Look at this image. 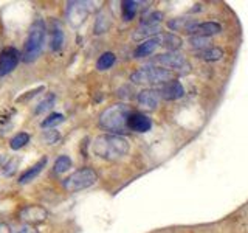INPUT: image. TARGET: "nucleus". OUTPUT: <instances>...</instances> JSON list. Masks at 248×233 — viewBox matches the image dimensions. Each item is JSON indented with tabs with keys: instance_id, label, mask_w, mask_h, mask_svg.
Returning <instances> with one entry per match:
<instances>
[{
	"instance_id": "obj_16",
	"label": "nucleus",
	"mask_w": 248,
	"mask_h": 233,
	"mask_svg": "<svg viewBox=\"0 0 248 233\" xmlns=\"http://www.w3.org/2000/svg\"><path fill=\"white\" fill-rule=\"evenodd\" d=\"M157 41H158V45L165 47L169 51H177V49H180L183 44L182 39L172 33H161L157 36Z\"/></svg>"
},
{
	"instance_id": "obj_33",
	"label": "nucleus",
	"mask_w": 248,
	"mask_h": 233,
	"mask_svg": "<svg viewBox=\"0 0 248 233\" xmlns=\"http://www.w3.org/2000/svg\"><path fill=\"white\" fill-rule=\"evenodd\" d=\"M0 233H11V230L6 224H0Z\"/></svg>"
},
{
	"instance_id": "obj_4",
	"label": "nucleus",
	"mask_w": 248,
	"mask_h": 233,
	"mask_svg": "<svg viewBox=\"0 0 248 233\" xmlns=\"http://www.w3.org/2000/svg\"><path fill=\"white\" fill-rule=\"evenodd\" d=\"M130 81L135 84H166L172 81V72L163 67L146 66L132 73Z\"/></svg>"
},
{
	"instance_id": "obj_3",
	"label": "nucleus",
	"mask_w": 248,
	"mask_h": 233,
	"mask_svg": "<svg viewBox=\"0 0 248 233\" xmlns=\"http://www.w3.org/2000/svg\"><path fill=\"white\" fill-rule=\"evenodd\" d=\"M44 37H45L44 22L36 20L33 25L30 27L28 37L25 41V47H23V53H22L23 62H34L39 58V54H41V51H42Z\"/></svg>"
},
{
	"instance_id": "obj_26",
	"label": "nucleus",
	"mask_w": 248,
	"mask_h": 233,
	"mask_svg": "<svg viewBox=\"0 0 248 233\" xmlns=\"http://www.w3.org/2000/svg\"><path fill=\"white\" fill-rule=\"evenodd\" d=\"M54 101H56V95L54 93H50V95H46L41 103L37 104V107H36V114L39 115V114H45V112H48L50 109L53 107V104H54Z\"/></svg>"
},
{
	"instance_id": "obj_5",
	"label": "nucleus",
	"mask_w": 248,
	"mask_h": 233,
	"mask_svg": "<svg viewBox=\"0 0 248 233\" xmlns=\"http://www.w3.org/2000/svg\"><path fill=\"white\" fill-rule=\"evenodd\" d=\"M98 182V174L96 171L93 168H81V169H76L75 173H72L68 177L64 179V188L68 193H76V191H81L85 188H90Z\"/></svg>"
},
{
	"instance_id": "obj_28",
	"label": "nucleus",
	"mask_w": 248,
	"mask_h": 233,
	"mask_svg": "<svg viewBox=\"0 0 248 233\" xmlns=\"http://www.w3.org/2000/svg\"><path fill=\"white\" fill-rule=\"evenodd\" d=\"M64 42H65L64 33H62L61 28H56L53 31V34H51V50L53 51H59L62 49V45H64Z\"/></svg>"
},
{
	"instance_id": "obj_20",
	"label": "nucleus",
	"mask_w": 248,
	"mask_h": 233,
	"mask_svg": "<svg viewBox=\"0 0 248 233\" xmlns=\"http://www.w3.org/2000/svg\"><path fill=\"white\" fill-rule=\"evenodd\" d=\"M115 61H116L115 54L112 51H106V53H103L98 58V61H96V68L99 70V72H103V70H108V68H110L115 64Z\"/></svg>"
},
{
	"instance_id": "obj_12",
	"label": "nucleus",
	"mask_w": 248,
	"mask_h": 233,
	"mask_svg": "<svg viewBox=\"0 0 248 233\" xmlns=\"http://www.w3.org/2000/svg\"><path fill=\"white\" fill-rule=\"evenodd\" d=\"M160 92L155 89H144L138 93L137 101L146 111H155L160 104Z\"/></svg>"
},
{
	"instance_id": "obj_30",
	"label": "nucleus",
	"mask_w": 248,
	"mask_h": 233,
	"mask_svg": "<svg viewBox=\"0 0 248 233\" xmlns=\"http://www.w3.org/2000/svg\"><path fill=\"white\" fill-rule=\"evenodd\" d=\"M59 138H61V134L58 131H54V129H50V131H44V134H42V140L46 143V145H54V143H58L59 142Z\"/></svg>"
},
{
	"instance_id": "obj_7",
	"label": "nucleus",
	"mask_w": 248,
	"mask_h": 233,
	"mask_svg": "<svg viewBox=\"0 0 248 233\" xmlns=\"http://www.w3.org/2000/svg\"><path fill=\"white\" fill-rule=\"evenodd\" d=\"M154 62H157V64L166 67V70L172 68L178 73H188L189 72V62L186 61V58L183 56L182 53L178 51H168V53H161L158 56H155Z\"/></svg>"
},
{
	"instance_id": "obj_13",
	"label": "nucleus",
	"mask_w": 248,
	"mask_h": 233,
	"mask_svg": "<svg viewBox=\"0 0 248 233\" xmlns=\"http://www.w3.org/2000/svg\"><path fill=\"white\" fill-rule=\"evenodd\" d=\"M160 92V97L165 98V100H169V101H174V100H178L185 95V87L182 85L180 81H169L166 84L161 85V89L158 90Z\"/></svg>"
},
{
	"instance_id": "obj_6",
	"label": "nucleus",
	"mask_w": 248,
	"mask_h": 233,
	"mask_svg": "<svg viewBox=\"0 0 248 233\" xmlns=\"http://www.w3.org/2000/svg\"><path fill=\"white\" fill-rule=\"evenodd\" d=\"M92 13V3L89 2H68L65 6V16L68 23L73 28H79L87 20L89 14Z\"/></svg>"
},
{
	"instance_id": "obj_24",
	"label": "nucleus",
	"mask_w": 248,
	"mask_h": 233,
	"mask_svg": "<svg viewBox=\"0 0 248 233\" xmlns=\"http://www.w3.org/2000/svg\"><path fill=\"white\" fill-rule=\"evenodd\" d=\"M137 11H138V2H132V0L123 2V19L124 20H132L135 17Z\"/></svg>"
},
{
	"instance_id": "obj_31",
	"label": "nucleus",
	"mask_w": 248,
	"mask_h": 233,
	"mask_svg": "<svg viewBox=\"0 0 248 233\" xmlns=\"http://www.w3.org/2000/svg\"><path fill=\"white\" fill-rule=\"evenodd\" d=\"M44 89H45L44 85H39V87H36V89H33V90H30V92H25V95H22V97H19V98H17V103H22V101L31 100V98H33V97H36L37 93H41V92H42Z\"/></svg>"
},
{
	"instance_id": "obj_25",
	"label": "nucleus",
	"mask_w": 248,
	"mask_h": 233,
	"mask_svg": "<svg viewBox=\"0 0 248 233\" xmlns=\"http://www.w3.org/2000/svg\"><path fill=\"white\" fill-rule=\"evenodd\" d=\"M194 20L192 19H188V17H177V19H172V20H169L168 22V27L170 30H174V31H186V28H188L191 23Z\"/></svg>"
},
{
	"instance_id": "obj_29",
	"label": "nucleus",
	"mask_w": 248,
	"mask_h": 233,
	"mask_svg": "<svg viewBox=\"0 0 248 233\" xmlns=\"http://www.w3.org/2000/svg\"><path fill=\"white\" fill-rule=\"evenodd\" d=\"M19 163H20V157H13L11 160H8L3 165V176H6V177L13 176L16 171H17Z\"/></svg>"
},
{
	"instance_id": "obj_17",
	"label": "nucleus",
	"mask_w": 248,
	"mask_h": 233,
	"mask_svg": "<svg viewBox=\"0 0 248 233\" xmlns=\"http://www.w3.org/2000/svg\"><path fill=\"white\" fill-rule=\"evenodd\" d=\"M157 47H158V41H157V37H151V39H147V41H143L141 44H140L135 51H134V56L137 59L140 58H146V56H151V54L157 50Z\"/></svg>"
},
{
	"instance_id": "obj_11",
	"label": "nucleus",
	"mask_w": 248,
	"mask_h": 233,
	"mask_svg": "<svg viewBox=\"0 0 248 233\" xmlns=\"http://www.w3.org/2000/svg\"><path fill=\"white\" fill-rule=\"evenodd\" d=\"M152 128V121L147 115L141 114V112H132L129 115L127 120V129L138 132V134H144V132L151 131Z\"/></svg>"
},
{
	"instance_id": "obj_15",
	"label": "nucleus",
	"mask_w": 248,
	"mask_h": 233,
	"mask_svg": "<svg viewBox=\"0 0 248 233\" xmlns=\"http://www.w3.org/2000/svg\"><path fill=\"white\" fill-rule=\"evenodd\" d=\"M46 165V157H42L39 162H36L33 166L28 168L25 173H23L20 177H19V183L20 185H25V183H30L31 181H34V179L42 173L44 168Z\"/></svg>"
},
{
	"instance_id": "obj_19",
	"label": "nucleus",
	"mask_w": 248,
	"mask_h": 233,
	"mask_svg": "<svg viewBox=\"0 0 248 233\" xmlns=\"http://www.w3.org/2000/svg\"><path fill=\"white\" fill-rule=\"evenodd\" d=\"M110 14L107 11H101L96 16V22H95V34H103L106 31L110 28Z\"/></svg>"
},
{
	"instance_id": "obj_2",
	"label": "nucleus",
	"mask_w": 248,
	"mask_h": 233,
	"mask_svg": "<svg viewBox=\"0 0 248 233\" xmlns=\"http://www.w3.org/2000/svg\"><path fill=\"white\" fill-rule=\"evenodd\" d=\"M130 114L132 111L126 104H112L99 115V124L110 134L121 135L127 131V120Z\"/></svg>"
},
{
	"instance_id": "obj_32",
	"label": "nucleus",
	"mask_w": 248,
	"mask_h": 233,
	"mask_svg": "<svg viewBox=\"0 0 248 233\" xmlns=\"http://www.w3.org/2000/svg\"><path fill=\"white\" fill-rule=\"evenodd\" d=\"M11 233H39L33 225H28V224H22V225H17V227H14L11 230Z\"/></svg>"
},
{
	"instance_id": "obj_14",
	"label": "nucleus",
	"mask_w": 248,
	"mask_h": 233,
	"mask_svg": "<svg viewBox=\"0 0 248 233\" xmlns=\"http://www.w3.org/2000/svg\"><path fill=\"white\" fill-rule=\"evenodd\" d=\"M158 34H161V28L160 25H155V23H147V22H141L138 25V28L135 30L134 33V39L135 41H147L151 39V36L157 37Z\"/></svg>"
},
{
	"instance_id": "obj_1",
	"label": "nucleus",
	"mask_w": 248,
	"mask_h": 233,
	"mask_svg": "<svg viewBox=\"0 0 248 233\" xmlns=\"http://www.w3.org/2000/svg\"><path fill=\"white\" fill-rule=\"evenodd\" d=\"M130 150L129 140L123 135L115 134H103L98 135L92 143L93 154L104 160H120L126 155Z\"/></svg>"
},
{
	"instance_id": "obj_9",
	"label": "nucleus",
	"mask_w": 248,
	"mask_h": 233,
	"mask_svg": "<svg viewBox=\"0 0 248 233\" xmlns=\"http://www.w3.org/2000/svg\"><path fill=\"white\" fill-rule=\"evenodd\" d=\"M48 217V212L41 205H25L19 212V219L23 224H39Z\"/></svg>"
},
{
	"instance_id": "obj_34",
	"label": "nucleus",
	"mask_w": 248,
	"mask_h": 233,
	"mask_svg": "<svg viewBox=\"0 0 248 233\" xmlns=\"http://www.w3.org/2000/svg\"><path fill=\"white\" fill-rule=\"evenodd\" d=\"M2 163H3V155L0 154V165H2Z\"/></svg>"
},
{
	"instance_id": "obj_22",
	"label": "nucleus",
	"mask_w": 248,
	"mask_h": 233,
	"mask_svg": "<svg viewBox=\"0 0 248 233\" xmlns=\"http://www.w3.org/2000/svg\"><path fill=\"white\" fill-rule=\"evenodd\" d=\"M64 121H65V116L64 115L59 114V112H54V114L46 116V118L41 123V126L44 129H53L54 126H58V124L64 123Z\"/></svg>"
},
{
	"instance_id": "obj_10",
	"label": "nucleus",
	"mask_w": 248,
	"mask_h": 233,
	"mask_svg": "<svg viewBox=\"0 0 248 233\" xmlns=\"http://www.w3.org/2000/svg\"><path fill=\"white\" fill-rule=\"evenodd\" d=\"M222 31V27L219 25L217 22H192L191 25L186 28L185 33L188 34H194V36H214V34H219Z\"/></svg>"
},
{
	"instance_id": "obj_18",
	"label": "nucleus",
	"mask_w": 248,
	"mask_h": 233,
	"mask_svg": "<svg viewBox=\"0 0 248 233\" xmlns=\"http://www.w3.org/2000/svg\"><path fill=\"white\" fill-rule=\"evenodd\" d=\"M197 56L202 61L206 62H214V61H220L223 58V50L219 49V47H209L206 50H202L197 53Z\"/></svg>"
},
{
	"instance_id": "obj_8",
	"label": "nucleus",
	"mask_w": 248,
	"mask_h": 233,
	"mask_svg": "<svg viewBox=\"0 0 248 233\" xmlns=\"http://www.w3.org/2000/svg\"><path fill=\"white\" fill-rule=\"evenodd\" d=\"M20 61V53L14 47H6L0 51V78L10 75L17 67Z\"/></svg>"
},
{
	"instance_id": "obj_21",
	"label": "nucleus",
	"mask_w": 248,
	"mask_h": 233,
	"mask_svg": "<svg viewBox=\"0 0 248 233\" xmlns=\"http://www.w3.org/2000/svg\"><path fill=\"white\" fill-rule=\"evenodd\" d=\"M28 142H30V134H27V132H19V134H16L10 140V148H11L13 151H19Z\"/></svg>"
},
{
	"instance_id": "obj_23",
	"label": "nucleus",
	"mask_w": 248,
	"mask_h": 233,
	"mask_svg": "<svg viewBox=\"0 0 248 233\" xmlns=\"http://www.w3.org/2000/svg\"><path fill=\"white\" fill-rule=\"evenodd\" d=\"M70 168H72V159H70L68 155H59L56 162H54V173L56 174L65 173Z\"/></svg>"
},
{
	"instance_id": "obj_27",
	"label": "nucleus",
	"mask_w": 248,
	"mask_h": 233,
	"mask_svg": "<svg viewBox=\"0 0 248 233\" xmlns=\"http://www.w3.org/2000/svg\"><path fill=\"white\" fill-rule=\"evenodd\" d=\"M189 44L192 49L196 50H206L209 49V44H211V41H209V37H205V36H191L189 37Z\"/></svg>"
}]
</instances>
